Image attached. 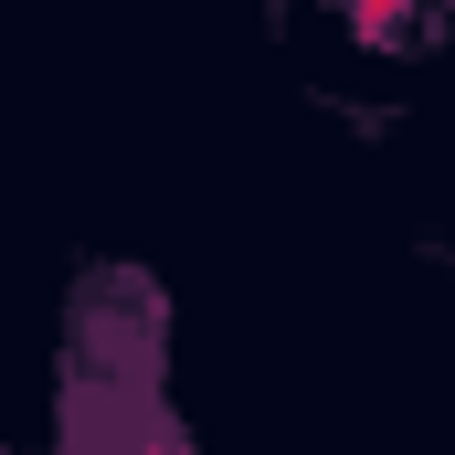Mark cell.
I'll return each instance as SVG.
<instances>
[{"label":"cell","mask_w":455,"mask_h":455,"mask_svg":"<svg viewBox=\"0 0 455 455\" xmlns=\"http://www.w3.org/2000/svg\"><path fill=\"white\" fill-rule=\"evenodd\" d=\"M360 21H371V32H381V21H392V0H360Z\"/></svg>","instance_id":"cell-1"}]
</instances>
